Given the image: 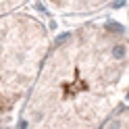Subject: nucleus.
Here are the masks:
<instances>
[{
	"label": "nucleus",
	"mask_w": 129,
	"mask_h": 129,
	"mask_svg": "<svg viewBox=\"0 0 129 129\" xmlns=\"http://www.w3.org/2000/svg\"><path fill=\"white\" fill-rule=\"evenodd\" d=\"M127 96V36L85 23L50 44L21 108L25 127H102Z\"/></svg>",
	"instance_id": "nucleus-1"
},
{
	"label": "nucleus",
	"mask_w": 129,
	"mask_h": 129,
	"mask_svg": "<svg viewBox=\"0 0 129 129\" xmlns=\"http://www.w3.org/2000/svg\"><path fill=\"white\" fill-rule=\"evenodd\" d=\"M48 48V29L34 15H0V125L21 112Z\"/></svg>",
	"instance_id": "nucleus-2"
},
{
	"label": "nucleus",
	"mask_w": 129,
	"mask_h": 129,
	"mask_svg": "<svg viewBox=\"0 0 129 129\" xmlns=\"http://www.w3.org/2000/svg\"><path fill=\"white\" fill-rule=\"evenodd\" d=\"M52 6V11L62 13V15H81V13H92L102 6L110 4L112 0H46Z\"/></svg>",
	"instance_id": "nucleus-3"
},
{
	"label": "nucleus",
	"mask_w": 129,
	"mask_h": 129,
	"mask_svg": "<svg viewBox=\"0 0 129 129\" xmlns=\"http://www.w3.org/2000/svg\"><path fill=\"white\" fill-rule=\"evenodd\" d=\"M29 0H0V15H6V13H13L21 9L23 4H27Z\"/></svg>",
	"instance_id": "nucleus-4"
}]
</instances>
